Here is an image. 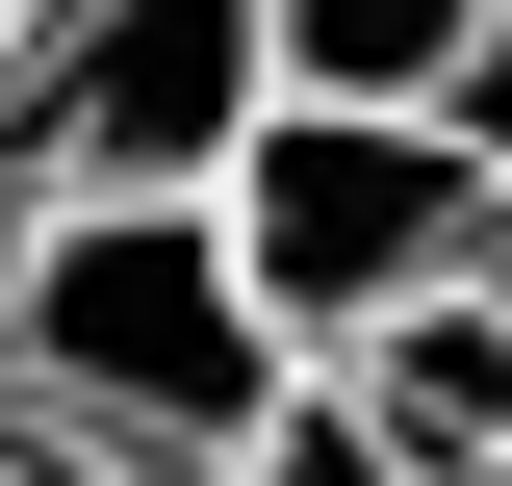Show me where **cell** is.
Wrapping results in <instances>:
<instances>
[{"mask_svg":"<svg viewBox=\"0 0 512 486\" xmlns=\"http://www.w3.org/2000/svg\"><path fill=\"white\" fill-rule=\"evenodd\" d=\"M256 384H282V333L205 205H0V410L77 486H231Z\"/></svg>","mask_w":512,"mask_h":486,"instance_id":"6da1fadb","label":"cell"},{"mask_svg":"<svg viewBox=\"0 0 512 486\" xmlns=\"http://www.w3.org/2000/svg\"><path fill=\"white\" fill-rule=\"evenodd\" d=\"M205 231H231L256 333L333 359V333H384V307L512 256V154H487V103H256L205 154Z\"/></svg>","mask_w":512,"mask_h":486,"instance_id":"7a4b0ae2","label":"cell"},{"mask_svg":"<svg viewBox=\"0 0 512 486\" xmlns=\"http://www.w3.org/2000/svg\"><path fill=\"white\" fill-rule=\"evenodd\" d=\"M256 128V0H0V180L26 205H205Z\"/></svg>","mask_w":512,"mask_h":486,"instance_id":"3957f363","label":"cell"},{"mask_svg":"<svg viewBox=\"0 0 512 486\" xmlns=\"http://www.w3.org/2000/svg\"><path fill=\"white\" fill-rule=\"evenodd\" d=\"M308 384L384 435V486H512V307H487V282L384 307V333H333Z\"/></svg>","mask_w":512,"mask_h":486,"instance_id":"277c9868","label":"cell"},{"mask_svg":"<svg viewBox=\"0 0 512 486\" xmlns=\"http://www.w3.org/2000/svg\"><path fill=\"white\" fill-rule=\"evenodd\" d=\"M512 0H256V103H487Z\"/></svg>","mask_w":512,"mask_h":486,"instance_id":"5b68a950","label":"cell"},{"mask_svg":"<svg viewBox=\"0 0 512 486\" xmlns=\"http://www.w3.org/2000/svg\"><path fill=\"white\" fill-rule=\"evenodd\" d=\"M0 486H77V461H52V435H26V410H0Z\"/></svg>","mask_w":512,"mask_h":486,"instance_id":"8992f818","label":"cell"},{"mask_svg":"<svg viewBox=\"0 0 512 486\" xmlns=\"http://www.w3.org/2000/svg\"><path fill=\"white\" fill-rule=\"evenodd\" d=\"M0 205H26V180H0Z\"/></svg>","mask_w":512,"mask_h":486,"instance_id":"52a82bcc","label":"cell"}]
</instances>
